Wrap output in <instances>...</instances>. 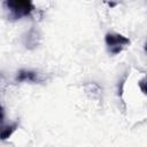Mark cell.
I'll use <instances>...</instances> for the list:
<instances>
[{"instance_id":"cell-1","label":"cell","mask_w":147,"mask_h":147,"mask_svg":"<svg viewBox=\"0 0 147 147\" xmlns=\"http://www.w3.org/2000/svg\"><path fill=\"white\" fill-rule=\"evenodd\" d=\"M3 6L9 11V17L13 20L28 16L34 9L33 3L29 0H8L3 2Z\"/></svg>"},{"instance_id":"cell-3","label":"cell","mask_w":147,"mask_h":147,"mask_svg":"<svg viewBox=\"0 0 147 147\" xmlns=\"http://www.w3.org/2000/svg\"><path fill=\"white\" fill-rule=\"evenodd\" d=\"M17 123H6V117H5V109L0 102V140H6L8 139L13 132L16 130Z\"/></svg>"},{"instance_id":"cell-4","label":"cell","mask_w":147,"mask_h":147,"mask_svg":"<svg viewBox=\"0 0 147 147\" xmlns=\"http://www.w3.org/2000/svg\"><path fill=\"white\" fill-rule=\"evenodd\" d=\"M17 80L18 82H38L39 78H38V74L33 72V71H30V70H21L18 72V76H17Z\"/></svg>"},{"instance_id":"cell-2","label":"cell","mask_w":147,"mask_h":147,"mask_svg":"<svg viewBox=\"0 0 147 147\" xmlns=\"http://www.w3.org/2000/svg\"><path fill=\"white\" fill-rule=\"evenodd\" d=\"M129 44H130V40L119 33L106 34V45H107L108 52L111 53L113 55H116L119 52H122V49Z\"/></svg>"}]
</instances>
